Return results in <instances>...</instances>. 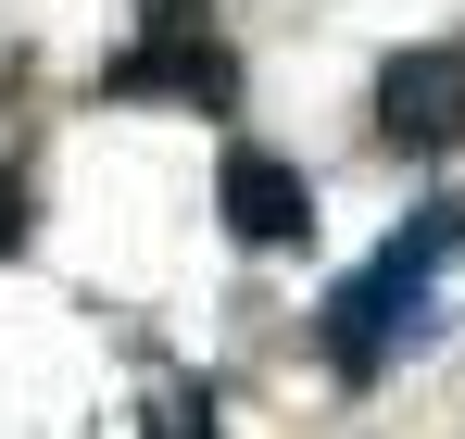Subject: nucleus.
Here are the masks:
<instances>
[{"instance_id":"1","label":"nucleus","mask_w":465,"mask_h":439,"mask_svg":"<svg viewBox=\"0 0 465 439\" xmlns=\"http://www.w3.org/2000/svg\"><path fill=\"white\" fill-rule=\"evenodd\" d=\"M465 251V201H428L415 226H390L378 264H352L340 289H327V314H314V352L352 376V389H378L390 352L428 327V289H440V264Z\"/></svg>"},{"instance_id":"2","label":"nucleus","mask_w":465,"mask_h":439,"mask_svg":"<svg viewBox=\"0 0 465 439\" xmlns=\"http://www.w3.org/2000/svg\"><path fill=\"white\" fill-rule=\"evenodd\" d=\"M101 101H176V113H239V51L202 13H152L139 51L101 63Z\"/></svg>"},{"instance_id":"3","label":"nucleus","mask_w":465,"mask_h":439,"mask_svg":"<svg viewBox=\"0 0 465 439\" xmlns=\"http://www.w3.org/2000/svg\"><path fill=\"white\" fill-rule=\"evenodd\" d=\"M378 139H390V151H415V163L465 139V51H453V38L390 51V63H378Z\"/></svg>"},{"instance_id":"4","label":"nucleus","mask_w":465,"mask_h":439,"mask_svg":"<svg viewBox=\"0 0 465 439\" xmlns=\"http://www.w3.org/2000/svg\"><path fill=\"white\" fill-rule=\"evenodd\" d=\"M214 214H227L252 251H302V239H314V189H302V176H290L264 139H239V151H227V176H214Z\"/></svg>"},{"instance_id":"5","label":"nucleus","mask_w":465,"mask_h":439,"mask_svg":"<svg viewBox=\"0 0 465 439\" xmlns=\"http://www.w3.org/2000/svg\"><path fill=\"white\" fill-rule=\"evenodd\" d=\"M139 439H214V415H202V402H189V389H163L152 415H139Z\"/></svg>"},{"instance_id":"6","label":"nucleus","mask_w":465,"mask_h":439,"mask_svg":"<svg viewBox=\"0 0 465 439\" xmlns=\"http://www.w3.org/2000/svg\"><path fill=\"white\" fill-rule=\"evenodd\" d=\"M25 239H38V189H25V176H0V264H13Z\"/></svg>"}]
</instances>
